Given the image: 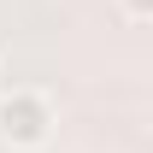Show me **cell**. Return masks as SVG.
Wrapping results in <instances>:
<instances>
[{
  "label": "cell",
  "mask_w": 153,
  "mask_h": 153,
  "mask_svg": "<svg viewBox=\"0 0 153 153\" xmlns=\"http://www.w3.org/2000/svg\"><path fill=\"white\" fill-rule=\"evenodd\" d=\"M53 130H59V112L41 88H6L0 94V147L36 153L53 141Z\"/></svg>",
  "instance_id": "cell-1"
},
{
  "label": "cell",
  "mask_w": 153,
  "mask_h": 153,
  "mask_svg": "<svg viewBox=\"0 0 153 153\" xmlns=\"http://www.w3.org/2000/svg\"><path fill=\"white\" fill-rule=\"evenodd\" d=\"M118 12H124V24H153V0H118Z\"/></svg>",
  "instance_id": "cell-2"
}]
</instances>
